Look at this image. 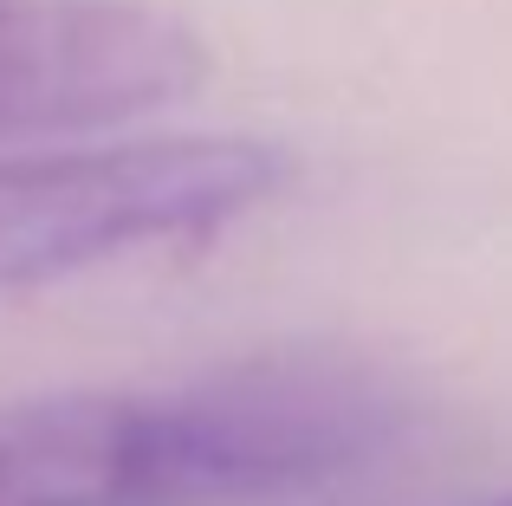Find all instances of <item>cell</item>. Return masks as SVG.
<instances>
[{"label": "cell", "instance_id": "cell-1", "mask_svg": "<svg viewBox=\"0 0 512 506\" xmlns=\"http://www.w3.org/2000/svg\"><path fill=\"white\" fill-rule=\"evenodd\" d=\"M396 435V396L325 357H260L175 390L0 409V506H273Z\"/></svg>", "mask_w": 512, "mask_h": 506}, {"label": "cell", "instance_id": "cell-2", "mask_svg": "<svg viewBox=\"0 0 512 506\" xmlns=\"http://www.w3.org/2000/svg\"><path fill=\"white\" fill-rule=\"evenodd\" d=\"M286 176V150L208 130L0 156V299L214 234L266 208Z\"/></svg>", "mask_w": 512, "mask_h": 506}, {"label": "cell", "instance_id": "cell-3", "mask_svg": "<svg viewBox=\"0 0 512 506\" xmlns=\"http://www.w3.org/2000/svg\"><path fill=\"white\" fill-rule=\"evenodd\" d=\"M201 72V39L150 0H0V137L169 111Z\"/></svg>", "mask_w": 512, "mask_h": 506}, {"label": "cell", "instance_id": "cell-4", "mask_svg": "<svg viewBox=\"0 0 512 506\" xmlns=\"http://www.w3.org/2000/svg\"><path fill=\"white\" fill-rule=\"evenodd\" d=\"M500 506H512V500H500Z\"/></svg>", "mask_w": 512, "mask_h": 506}]
</instances>
